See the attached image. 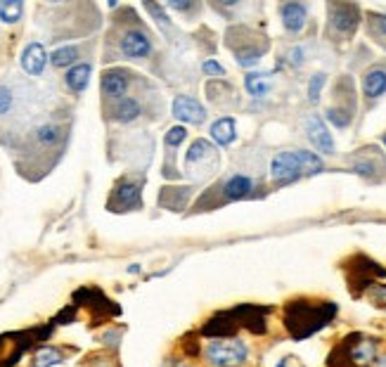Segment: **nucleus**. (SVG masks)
Instances as JSON below:
<instances>
[{
	"label": "nucleus",
	"instance_id": "nucleus-4",
	"mask_svg": "<svg viewBox=\"0 0 386 367\" xmlns=\"http://www.w3.org/2000/svg\"><path fill=\"white\" fill-rule=\"evenodd\" d=\"M360 24V8L349 3H330L327 5V31L342 41H349Z\"/></svg>",
	"mask_w": 386,
	"mask_h": 367
},
{
	"label": "nucleus",
	"instance_id": "nucleus-28",
	"mask_svg": "<svg viewBox=\"0 0 386 367\" xmlns=\"http://www.w3.org/2000/svg\"><path fill=\"white\" fill-rule=\"evenodd\" d=\"M15 105V95L10 88H5V85H0V117H5V114H10V109Z\"/></svg>",
	"mask_w": 386,
	"mask_h": 367
},
{
	"label": "nucleus",
	"instance_id": "nucleus-18",
	"mask_svg": "<svg viewBox=\"0 0 386 367\" xmlns=\"http://www.w3.org/2000/svg\"><path fill=\"white\" fill-rule=\"evenodd\" d=\"M117 202L124 209H137L140 206V187L133 185V182H121V185L114 190L112 204Z\"/></svg>",
	"mask_w": 386,
	"mask_h": 367
},
{
	"label": "nucleus",
	"instance_id": "nucleus-16",
	"mask_svg": "<svg viewBox=\"0 0 386 367\" xmlns=\"http://www.w3.org/2000/svg\"><path fill=\"white\" fill-rule=\"evenodd\" d=\"M140 114H142V107H140V102H137L135 97H121V100L114 102V109H112L114 121L131 123V121H135Z\"/></svg>",
	"mask_w": 386,
	"mask_h": 367
},
{
	"label": "nucleus",
	"instance_id": "nucleus-1",
	"mask_svg": "<svg viewBox=\"0 0 386 367\" xmlns=\"http://www.w3.org/2000/svg\"><path fill=\"white\" fill-rule=\"evenodd\" d=\"M334 315H337V306L330 301L318 303V306H310V303L303 301H292L287 306L285 325L294 339H306V336L322 330Z\"/></svg>",
	"mask_w": 386,
	"mask_h": 367
},
{
	"label": "nucleus",
	"instance_id": "nucleus-26",
	"mask_svg": "<svg viewBox=\"0 0 386 367\" xmlns=\"http://www.w3.org/2000/svg\"><path fill=\"white\" fill-rule=\"evenodd\" d=\"M353 171L362 178H372L379 171V166H377L374 159H358V162L353 164Z\"/></svg>",
	"mask_w": 386,
	"mask_h": 367
},
{
	"label": "nucleus",
	"instance_id": "nucleus-5",
	"mask_svg": "<svg viewBox=\"0 0 386 367\" xmlns=\"http://www.w3.org/2000/svg\"><path fill=\"white\" fill-rule=\"evenodd\" d=\"M301 176H306L303 171V154L301 150H290L282 152L270 162V178L278 185H287V182L299 180Z\"/></svg>",
	"mask_w": 386,
	"mask_h": 367
},
{
	"label": "nucleus",
	"instance_id": "nucleus-7",
	"mask_svg": "<svg viewBox=\"0 0 386 367\" xmlns=\"http://www.w3.org/2000/svg\"><path fill=\"white\" fill-rule=\"evenodd\" d=\"M306 135H308L310 145H313L320 154H334V150H337V147H334V137L330 133V128H327V123L322 121V117H318V114L308 117Z\"/></svg>",
	"mask_w": 386,
	"mask_h": 367
},
{
	"label": "nucleus",
	"instance_id": "nucleus-14",
	"mask_svg": "<svg viewBox=\"0 0 386 367\" xmlns=\"http://www.w3.org/2000/svg\"><path fill=\"white\" fill-rule=\"evenodd\" d=\"M211 137L216 145L221 147H228L235 142V137H237V123H235L233 117H223L218 119V121H213L211 126Z\"/></svg>",
	"mask_w": 386,
	"mask_h": 367
},
{
	"label": "nucleus",
	"instance_id": "nucleus-23",
	"mask_svg": "<svg viewBox=\"0 0 386 367\" xmlns=\"http://www.w3.org/2000/svg\"><path fill=\"white\" fill-rule=\"evenodd\" d=\"M62 363V353L57 348H43V351L36 353L33 358V367H53Z\"/></svg>",
	"mask_w": 386,
	"mask_h": 367
},
{
	"label": "nucleus",
	"instance_id": "nucleus-20",
	"mask_svg": "<svg viewBox=\"0 0 386 367\" xmlns=\"http://www.w3.org/2000/svg\"><path fill=\"white\" fill-rule=\"evenodd\" d=\"M76 60H78V48L76 45H65V48H57L55 53H50V62H53V67L57 69H65L72 65L76 67Z\"/></svg>",
	"mask_w": 386,
	"mask_h": 367
},
{
	"label": "nucleus",
	"instance_id": "nucleus-35",
	"mask_svg": "<svg viewBox=\"0 0 386 367\" xmlns=\"http://www.w3.org/2000/svg\"><path fill=\"white\" fill-rule=\"evenodd\" d=\"M382 142H384V147H386V133H384V137H382Z\"/></svg>",
	"mask_w": 386,
	"mask_h": 367
},
{
	"label": "nucleus",
	"instance_id": "nucleus-27",
	"mask_svg": "<svg viewBox=\"0 0 386 367\" xmlns=\"http://www.w3.org/2000/svg\"><path fill=\"white\" fill-rule=\"evenodd\" d=\"M185 137H187L185 126H174V128L166 133L164 142H166V147H178V145H183V140H185Z\"/></svg>",
	"mask_w": 386,
	"mask_h": 367
},
{
	"label": "nucleus",
	"instance_id": "nucleus-31",
	"mask_svg": "<svg viewBox=\"0 0 386 367\" xmlns=\"http://www.w3.org/2000/svg\"><path fill=\"white\" fill-rule=\"evenodd\" d=\"M145 10H149L154 17H157V22L161 26H166V28H171V22H169V17H166L164 12H161V8L159 5H154V3H145Z\"/></svg>",
	"mask_w": 386,
	"mask_h": 367
},
{
	"label": "nucleus",
	"instance_id": "nucleus-22",
	"mask_svg": "<svg viewBox=\"0 0 386 367\" xmlns=\"http://www.w3.org/2000/svg\"><path fill=\"white\" fill-rule=\"evenodd\" d=\"M367 31L377 41H386V15H367Z\"/></svg>",
	"mask_w": 386,
	"mask_h": 367
},
{
	"label": "nucleus",
	"instance_id": "nucleus-10",
	"mask_svg": "<svg viewBox=\"0 0 386 367\" xmlns=\"http://www.w3.org/2000/svg\"><path fill=\"white\" fill-rule=\"evenodd\" d=\"M126 90H128V71L124 69H109V71L102 74V93L112 100H121L126 97Z\"/></svg>",
	"mask_w": 386,
	"mask_h": 367
},
{
	"label": "nucleus",
	"instance_id": "nucleus-11",
	"mask_svg": "<svg viewBox=\"0 0 386 367\" xmlns=\"http://www.w3.org/2000/svg\"><path fill=\"white\" fill-rule=\"evenodd\" d=\"M362 95L367 100H379L382 95H386V67H372L365 71L362 76Z\"/></svg>",
	"mask_w": 386,
	"mask_h": 367
},
{
	"label": "nucleus",
	"instance_id": "nucleus-33",
	"mask_svg": "<svg viewBox=\"0 0 386 367\" xmlns=\"http://www.w3.org/2000/svg\"><path fill=\"white\" fill-rule=\"evenodd\" d=\"M372 367H386V355H379L377 360H374V365Z\"/></svg>",
	"mask_w": 386,
	"mask_h": 367
},
{
	"label": "nucleus",
	"instance_id": "nucleus-29",
	"mask_svg": "<svg viewBox=\"0 0 386 367\" xmlns=\"http://www.w3.org/2000/svg\"><path fill=\"white\" fill-rule=\"evenodd\" d=\"M287 62H290L294 69L303 67V62H306V50H303L301 45H294L290 53H287Z\"/></svg>",
	"mask_w": 386,
	"mask_h": 367
},
{
	"label": "nucleus",
	"instance_id": "nucleus-24",
	"mask_svg": "<svg viewBox=\"0 0 386 367\" xmlns=\"http://www.w3.org/2000/svg\"><path fill=\"white\" fill-rule=\"evenodd\" d=\"M36 137L40 145H55L62 137V130H60V126H55V123H45L36 130Z\"/></svg>",
	"mask_w": 386,
	"mask_h": 367
},
{
	"label": "nucleus",
	"instance_id": "nucleus-32",
	"mask_svg": "<svg viewBox=\"0 0 386 367\" xmlns=\"http://www.w3.org/2000/svg\"><path fill=\"white\" fill-rule=\"evenodd\" d=\"M166 8H171V10H178V12H187V10H194L197 5L194 3H169Z\"/></svg>",
	"mask_w": 386,
	"mask_h": 367
},
{
	"label": "nucleus",
	"instance_id": "nucleus-9",
	"mask_svg": "<svg viewBox=\"0 0 386 367\" xmlns=\"http://www.w3.org/2000/svg\"><path fill=\"white\" fill-rule=\"evenodd\" d=\"M282 26L287 33H301L308 22V5L303 3H282L280 5Z\"/></svg>",
	"mask_w": 386,
	"mask_h": 367
},
{
	"label": "nucleus",
	"instance_id": "nucleus-21",
	"mask_svg": "<svg viewBox=\"0 0 386 367\" xmlns=\"http://www.w3.org/2000/svg\"><path fill=\"white\" fill-rule=\"evenodd\" d=\"M22 12H24V3H22V0H5V3H0V19H3L5 24L19 22Z\"/></svg>",
	"mask_w": 386,
	"mask_h": 367
},
{
	"label": "nucleus",
	"instance_id": "nucleus-15",
	"mask_svg": "<svg viewBox=\"0 0 386 367\" xmlns=\"http://www.w3.org/2000/svg\"><path fill=\"white\" fill-rule=\"evenodd\" d=\"M90 71H93V67L88 65V62H81V65L72 67L69 71L65 74V83L67 88L72 90V93H83L85 88H88V81H90Z\"/></svg>",
	"mask_w": 386,
	"mask_h": 367
},
{
	"label": "nucleus",
	"instance_id": "nucleus-12",
	"mask_svg": "<svg viewBox=\"0 0 386 367\" xmlns=\"http://www.w3.org/2000/svg\"><path fill=\"white\" fill-rule=\"evenodd\" d=\"M45 65H48V55H45L43 45L28 43L24 48V53H22V69H24L28 76H40Z\"/></svg>",
	"mask_w": 386,
	"mask_h": 367
},
{
	"label": "nucleus",
	"instance_id": "nucleus-30",
	"mask_svg": "<svg viewBox=\"0 0 386 367\" xmlns=\"http://www.w3.org/2000/svg\"><path fill=\"white\" fill-rule=\"evenodd\" d=\"M201 71L209 74V76H226V67L218 65V62H213V60H206L204 65H201Z\"/></svg>",
	"mask_w": 386,
	"mask_h": 367
},
{
	"label": "nucleus",
	"instance_id": "nucleus-3",
	"mask_svg": "<svg viewBox=\"0 0 386 367\" xmlns=\"http://www.w3.org/2000/svg\"><path fill=\"white\" fill-rule=\"evenodd\" d=\"M204 360L211 367H242L249 360V346L240 336H216L206 343Z\"/></svg>",
	"mask_w": 386,
	"mask_h": 367
},
{
	"label": "nucleus",
	"instance_id": "nucleus-8",
	"mask_svg": "<svg viewBox=\"0 0 386 367\" xmlns=\"http://www.w3.org/2000/svg\"><path fill=\"white\" fill-rule=\"evenodd\" d=\"M174 117L183 123H204L206 109L199 105L194 97L190 95H178L174 100Z\"/></svg>",
	"mask_w": 386,
	"mask_h": 367
},
{
	"label": "nucleus",
	"instance_id": "nucleus-19",
	"mask_svg": "<svg viewBox=\"0 0 386 367\" xmlns=\"http://www.w3.org/2000/svg\"><path fill=\"white\" fill-rule=\"evenodd\" d=\"M353 112H355V107H346V105H332V107H327V112H325V119L330 121L334 128H349L351 121H353Z\"/></svg>",
	"mask_w": 386,
	"mask_h": 367
},
{
	"label": "nucleus",
	"instance_id": "nucleus-6",
	"mask_svg": "<svg viewBox=\"0 0 386 367\" xmlns=\"http://www.w3.org/2000/svg\"><path fill=\"white\" fill-rule=\"evenodd\" d=\"M121 55L128 60H145L152 55V38L142 28H128L119 41Z\"/></svg>",
	"mask_w": 386,
	"mask_h": 367
},
{
	"label": "nucleus",
	"instance_id": "nucleus-17",
	"mask_svg": "<svg viewBox=\"0 0 386 367\" xmlns=\"http://www.w3.org/2000/svg\"><path fill=\"white\" fill-rule=\"evenodd\" d=\"M270 76H273V71H251L246 74L244 78V88L246 93H249L251 97H266L270 93Z\"/></svg>",
	"mask_w": 386,
	"mask_h": 367
},
{
	"label": "nucleus",
	"instance_id": "nucleus-2",
	"mask_svg": "<svg viewBox=\"0 0 386 367\" xmlns=\"http://www.w3.org/2000/svg\"><path fill=\"white\" fill-rule=\"evenodd\" d=\"M379 343L372 336L365 334H351L337 346V351L330 355V365H349V367H372L377 355Z\"/></svg>",
	"mask_w": 386,
	"mask_h": 367
},
{
	"label": "nucleus",
	"instance_id": "nucleus-34",
	"mask_svg": "<svg viewBox=\"0 0 386 367\" xmlns=\"http://www.w3.org/2000/svg\"><path fill=\"white\" fill-rule=\"evenodd\" d=\"M287 365H290V358H285V360H280V365H278V367H287Z\"/></svg>",
	"mask_w": 386,
	"mask_h": 367
},
{
	"label": "nucleus",
	"instance_id": "nucleus-25",
	"mask_svg": "<svg viewBox=\"0 0 386 367\" xmlns=\"http://www.w3.org/2000/svg\"><path fill=\"white\" fill-rule=\"evenodd\" d=\"M325 83H327V74H313V78H310V83H308V100L313 102V105L320 100Z\"/></svg>",
	"mask_w": 386,
	"mask_h": 367
},
{
	"label": "nucleus",
	"instance_id": "nucleus-13",
	"mask_svg": "<svg viewBox=\"0 0 386 367\" xmlns=\"http://www.w3.org/2000/svg\"><path fill=\"white\" fill-rule=\"evenodd\" d=\"M221 190H223V194H226V199L237 202V199H246L253 194V180L244 173H235L223 182Z\"/></svg>",
	"mask_w": 386,
	"mask_h": 367
}]
</instances>
